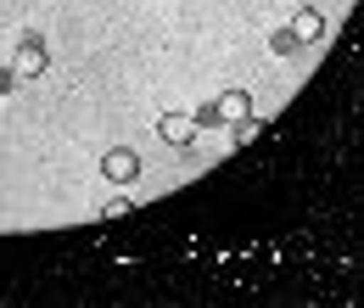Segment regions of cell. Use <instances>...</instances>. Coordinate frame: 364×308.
Here are the masks:
<instances>
[{"label": "cell", "mask_w": 364, "mask_h": 308, "mask_svg": "<svg viewBox=\"0 0 364 308\" xmlns=\"http://www.w3.org/2000/svg\"><path fill=\"white\" fill-rule=\"evenodd\" d=\"M17 79H46V68H50V51H46V34H23L17 40Z\"/></svg>", "instance_id": "6da1fadb"}, {"label": "cell", "mask_w": 364, "mask_h": 308, "mask_svg": "<svg viewBox=\"0 0 364 308\" xmlns=\"http://www.w3.org/2000/svg\"><path fill=\"white\" fill-rule=\"evenodd\" d=\"M101 174L112 179V185H135L140 179V152L135 146H112V152L101 157Z\"/></svg>", "instance_id": "7a4b0ae2"}, {"label": "cell", "mask_w": 364, "mask_h": 308, "mask_svg": "<svg viewBox=\"0 0 364 308\" xmlns=\"http://www.w3.org/2000/svg\"><path fill=\"white\" fill-rule=\"evenodd\" d=\"M157 134H163V140H168V146H191V140H196V124H191V112H163V118H157Z\"/></svg>", "instance_id": "3957f363"}, {"label": "cell", "mask_w": 364, "mask_h": 308, "mask_svg": "<svg viewBox=\"0 0 364 308\" xmlns=\"http://www.w3.org/2000/svg\"><path fill=\"white\" fill-rule=\"evenodd\" d=\"M291 34H297V40H303V45H314V40H325V17H319L314 6H303V11H297V17H291Z\"/></svg>", "instance_id": "277c9868"}, {"label": "cell", "mask_w": 364, "mask_h": 308, "mask_svg": "<svg viewBox=\"0 0 364 308\" xmlns=\"http://www.w3.org/2000/svg\"><path fill=\"white\" fill-rule=\"evenodd\" d=\"M247 112H252V95H247V90H225V95H219V118H225V124L247 118Z\"/></svg>", "instance_id": "5b68a950"}, {"label": "cell", "mask_w": 364, "mask_h": 308, "mask_svg": "<svg viewBox=\"0 0 364 308\" xmlns=\"http://www.w3.org/2000/svg\"><path fill=\"white\" fill-rule=\"evenodd\" d=\"M191 124H196V129H225V118H219V101H202V107L191 112Z\"/></svg>", "instance_id": "8992f818"}, {"label": "cell", "mask_w": 364, "mask_h": 308, "mask_svg": "<svg viewBox=\"0 0 364 308\" xmlns=\"http://www.w3.org/2000/svg\"><path fill=\"white\" fill-rule=\"evenodd\" d=\"M269 51H274V56H297V51H303V40H297L291 28H274V34H269Z\"/></svg>", "instance_id": "52a82bcc"}, {"label": "cell", "mask_w": 364, "mask_h": 308, "mask_svg": "<svg viewBox=\"0 0 364 308\" xmlns=\"http://www.w3.org/2000/svg\"><path fill=\"white\" fill-rule=\"evenodd\" d=\"M230 129H235V140H241V146H252V140H258V118L247 112V118H235Z\"/></svg>", "instance_id": "ba28073f"}, {"label": "cell", "mask_w": 364, "mask_h": 308, "mask_svg": "<svg viewBox=\"0 0 364 308\" xmlns=\"http://www.w3.org/2000/svg\"><path fill=\"white\" fill-rule=\"evenodd\" d=\"M17 90V68H0V95H11Z\"/></svg>", "instance_id": "9c48e42d"}]
</instances>
